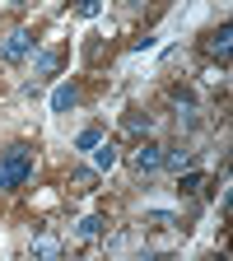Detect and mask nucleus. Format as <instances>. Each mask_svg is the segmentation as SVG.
<instances>
[{"mask_svg":"<svg viewBox=\"0 0 233 261\" xmlns=\"http://www.w3.org/2000/svg\"><path fill=\"white\" fill-rule=\"evenodd\" d=\"M70 187H75V191H93V187H98V173H93V168H75V173H70Z\"/></svg>","mask_w":233,"mask_h":261,"instance_id":"12","label":"nucleus"},{"mask_svg":"<svg viewBox=\"0 0 233 261\" xmlns=\"http://www.w3.org/2000/svg\"><path fill=\"white\" fill-rule=\"evenodd\" d=\"M56 70H61V51H51V47H47V51L33 56V80H51Z\"/></svg>","mask_w":233,"mask_h":261,"instance_id":"5","label":"nucleus"},{"mask_svg":"<svg viewBox=\"0 0 233 261\" xmlns=\"http://www.w3.org/2000/svg\"><path fill=\"white\" fill-rule=\"evenodd\" d=\"M28 177H33V145L19 140L0 154V191H19Z\"/></svg>","mask_w":233,"mask_h":261,"instance_id":"1","label":"nucleus"},{"mask_svg":"<svg viewBox=\"0 0 233 261\" xmlns=\"http://www.w3.org/2000/svg\"><path fill=\"white\" fill-rule=\"evenodd\" d=\"M121 5H131V10H136V5H145V0H121Z\"/></svg>","mask_w":233,"mask_h":261,"instance_id":"17","label":"nucleus"},{"mask_svg":"<svg viewBox=\"0 0 233 261\" xmlns=\"http://www.w3.org/2000/svg\"><path fill=\"white\" fill-rule=\"evenodd\" d=\"M98 140H103V126H84L80 136H75V149H93Z\"/></svg>","mask_w":233,"mask_h":261,"instance_id":"13","label":"nucleus"},{"mask_svg":"<svg viewBox=\"0 0 233 261\" xmlns=\"http://www.w3.org/2000/svg\"><path fill=\"white\" fill-rule=\"evenodd\" d=\"M33 256H61V243L42 238V243H33Z\"/></svg>","mask_w":233,"mask_h":261,"instance_id":"15","label":"nucleus"},{"mask_svg":"<svg viewBox=\"0 0 233 261\" xmlns=\"http://www.w3.org/2000/svg\"><path fill=\"white\" fill-rule=\"evenodd\" d=\"M70 108H80V84H61L51 93V112H70Z\"/></svg>","mask_w":233,"mask_h":261,"instance_id":"6","label":"nucleus"},{"mask_svg":"<svg viewBox=\"0 0 233 261\" xmlns=\"http://www.w3.org/2000/svg\"><path fill=\"white\" fill-rule=\"evenodd\" d=\"M98 10H103V0H80V14H84V19H93Z\"/></svg>","mask_w":233,"mask_h":261,"instance_id":"16","label":"nucleus"},{"mask_svg":"<svg viewBox=\"0 0 233 261\" xmlns=\"http://www.w3.org/2000/svg\"><path fill=\"white\" fill-rule=\"evenodd\" d=\"M28 51H33V28H14L10 38H5V47H0V56H5L10 65H19Z\"/></svg>","mask_w":233,"mask_h":261,"instance_id":"3","label":"nucleus"},{"mask_svg":"<svg viewBox=\"0 0 233 261\" xmlns=\"http://www.w3.org/2000/svg\"><path fill=\"white\" fill-rule=\"evenodd\" d=\"M201 51L210 56V61H219V65H228V51H233V28L228 23H219V28H210L205 38H201Z\"/></svg>","mask_w":233,"mask_h":261,"instance_id":"2","label":"nucleus"},{"mask_svg":"<svg viewBox=\"0 0 233 261\" xmlns=\"http://www.w3.org/2000/svg\"><path fill=\"white\" fill-rule=\"evenodd\" d=\"M145 224H149V228H173L177 219H173L168 210H149V215H145Z\"/></svg>","mask_w":233,"mask_h":261,"instance_id":"14","label":"nucleus"},{"mask_svg":"<svg viewBox=\"0 0 233 261\" xmlns=\"http://www.w3.org/2000/svg\"><path fill=\"white\" fill-rule=\"evenodd\" d=\"M131 163H136V173H140V177H149V173H159V168H163V145H154V140H145V145L136 149V159H131Z\"/></svg>","mask_w":233,"mask_h":261,"instance_id":"4","label":"nucleus"},{"mask_svg":"<svg viewBox=\"0 0 233 261\" xmlns=\"http://www.w3.org/2000/svg\"><path fill=\"white\" fill-rule=\"evenodd\" d=\"M108 233V219L103 215H84L80 219V238H103Z\"/></svg>","mask_w":233,"mask_h":261,"instance_id":"8","label":"nucleus"},{"mask_svg":"<svg viewBox=\"0 0 233 261\" xmlns=\"http://www.w3.org/2000/svg\"><path fill=\"white\" fill-rule=\"evenodd\" d=\"M163 168H168V173L191 168V154H187V149H163Z\"/></svg>","mask_w":233,"mask_h":261,"instance_id":"10","label":"nucleus"},{"mask_svg":"<svg viewBox=\"0 0 233 261\" xmlns=\"http://www.w3.org/2000/svg\"><path fill=\"white\" fill-rule=\"evenodd\" d=\"M149 126H154V117H149V112H140V108H131V112L121 117V130H126V136H145Z\"/></svg>","mask_w":233,"mask_h":261,"instance_id":"7","label":"nucleus"},{"mask_svg":"<svg viewBox=\"0 0 233 261\" xmlns=\"http://www.w3.org/2000/svg\"><path fill=\"white\" fill-rule=\"evenodd\" d=\"M93 163H98V173H108L112 163H117V149H112L108 140H98V145H93Z\"/></svg>","mask_w":233,"mask_h":261,"instance_id":"9","label":"nucleus"},{"mask_svg":"<svg viewBox=\"0 0 233 261\" xmlns=\"http://www.w3.org/2000/svg\"><path fill=\"white\" fill-rule=\"evenodd\" d=\"M177 191L182 196H196V191H201V173H196V168H182L177 173Z\"/></svg>","mask_w":233,"mask_h":261,"instance_id":"11","label":"nucleus"}]
</instances>
